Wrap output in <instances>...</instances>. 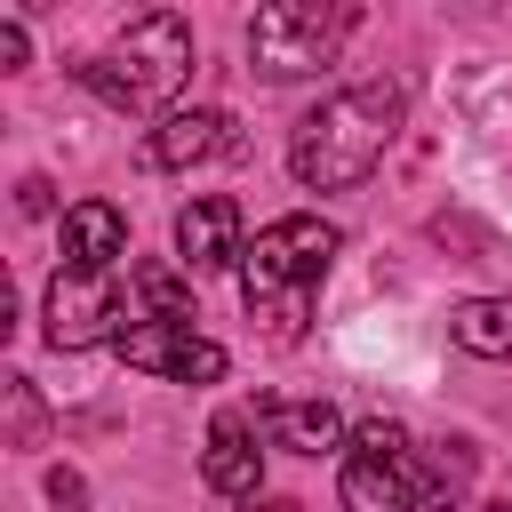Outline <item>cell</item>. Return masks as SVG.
I'll return each mask as SVG.
<instances>
[{
	"mask_svg": "<svg viewBox=\"0 0 512 512\" xmlns=\"http://www.w3.org/2000/svg\"><path fill=\"white\" fill-rule=\"evenodd\" d=\"M400 112H408V88L400 80H352V88H336L320 112L296 120V144H288L296 184H312V192L368 184L384 168L392 136H400Z\"/></svg>",
	"mask_w": 512,
	"mask_h": 512,
	"instance_id": "1",
	"label": "cell"
},
{
	"mask_svg": "<svg viewBox=\"0 0 512 512\" xmlns=\"http://www.w3.org/2000/svg\"><path fill=\"white\" fill-rule=\"evenodd\" d=\"M344 232L328 216H272L256 232V248H240V304L272 344H304L312 320V288L328 280Z\"/></svg>",
	"mask_w": 512,
	"mask_h": 512,
	"instance_id": "2",
	"label": "cell"
},
{
	"mask_svg": "<svg viewBox=\"0 0 512 512\" xmlns=\"http://www.w3.org/2000/svg\"><path fill=\"white\" fill-rule=\"evenodd\" d=\"M80 80H88L112 112H168V104L184 96V80H192V24L168 16V8H152V16H136V24L112 40V56L80 64Z\"/></svg>",
	"mask_w": 512,
	"mask_h": 512,
	"instance_id": "3",
	"label": "cell"
},
{
	"mask_svg": "<svg viewBox=\"0 0 512 512\" xmlns=\"http://www.w3.org/2000/svg\"><path fill=\"white\" fill-rule=\"evenodd\" d=\"M352 32V8H320V0H272L248 16V64L264 80H304L320 64H336Z\"/></svg>",
	"mask_w": 512,
	"mask_h": 512,
	"instance_id": "4",
	"label": "cell"
},
{
	"mask_svg": "<svg viewBox=\"0 0 512 512\" xmlns=\"http://www.w3.org/2000/svg\"><path fill=\"white\" fill-rule=\"evenodd\" d=\"M416 496H424V456L408 424L368 416L344 448V512H416Z\"/></svg>",
	"mask_w": 512,
	"mask_h": 512,
	"instance_id": "5",
	"label": "cell"
},
{
	"mask_svg": "<svg viewBox=\"0 0 512 512\" xmlns=\"http://www.w3.org/2000/svg\"><path fill=\"white\" fill-rule=\"evenodd\" d=\"M112 352L144 376H168V384H224V344L200 336L192 320H136L112 336Z\"/></svg>",
	"mask_w": 512,
	"mask_h": 512,
	"instance_id": "6",
	"label": "cell"
},
{
	"mask_svg": "<svg viewBox=\"0 0 512 512\" xmlns=\"http://www.w3.org/2000/svg\"><path fill=\"white\" fill-rule=\"evenodd\" d=\"M120 320V304H112V280L104 272H56L48 280V344L56 352H88V344H104V336H120L112 328Z\"/></svg>",
	"mask_w": 512,
	"mask_h": 512,
	"instance_id": "7",
	"label": "cell"
},
{
	"mask_svg": "<svg viewBox=\"0 0 512 512\" xmlns=\"http://www.w3.org/2000/svg\"><path fill=\"white\" fill-rule=\"evenodd\" d=\"M200 480L216 496H256L264 480V448H256V408H224L200 440Z\"/></svg>",
	"mask_w": 512,
	"mask_h": 512,
	"instance_id": "8",
	"label": "cell"
},
{
	"mask_svg": "<svg viewBox=\"0 0 512 512\" xmlns=\"http://www.w3.org/2000/svg\"><path fill=\"white\" fill-rule=\"evenodd\" d=\"M176 248H184L192 272H224V264H240V200L200 192V200L176 216Z\"/></svg>",
	"mask_w": 512,
	"mask_h": 512,
	"instance_id": "9",
	"label": "cell"
},
{
	"mask_svg": "<svg viewBox=\"0 0 512 512\" xmlns=\"http://www.w3.org/2000/svg\"><path fill=\"white\" fill-rule=\"evenodd\" d=\"M232 144V120L216 112V104H200V112H168L152 136H144V160L152 168H192V160H216Z\"/></svg>",
	"mask_w": 512,
	"mask_h": 512,
	"instance_id": "10",
	"label": "cell"
},
{
	"mask_svg": "<svg viewBox=\"0 0 512 512\" xmlns=\"http://www.w3.org/2000/svg\"><path fill=\"white\" fill-rule=\"evenodd\" d=\"M128 248V216L112 200H72L64 208V264L72 272H112Z\"/></svg>",
	"mask_w": 512,
	"mask_h": 512,
	"instance_id": "11",
	"label": "cell"
},
{
	"mask_svg": "<svg viewBox=\"0 0 512 512\" xmlns=\"http://www.w3.org/2000/svg\"><path fill=\"white\" fill-rule=\"evenodd\" d=\"M256 424H264L280 448H296V456H320V448L344 440V416H336L328 400H256Z\"/></svg>",
	"mask_w": 512,
	"mask_h": 512,
	"instance_id": "12",
	"label": "cell"
},
{
	"mask_svg": "<svg viewBox=\"0 0 512 512\" xmlns=\"http://www.w3.org/2000/svg\"><path fill=\"white\" fill-rule=\"evenodd\" d=\"M448 336L472 360H512V296H464L448 312Z\"/></svg>",
	"mask_w": 512,
	"mask_h": 512,
	"instance_id": "13",
	"label": "cell"
},
{
	"mask_svg": "<svg viewBox=\"0 0 512 512\" xmlns=\"http://www.w3.org/2000/svg\"><path fill=\"white\" fill-rule=\"evenodd\" d=\"M464 488H472V448H464V440H432V456H424V496L456 512Z\"/></svg>",
	"mask_w": 512,
	"mask_h": 512,
	"instance_id": "14",
	"label": "cell"
},
{
	"mask_svg": "<svg viewBox=\"0 0 512 512\" xmlns=\"http://www.w3.org/2000/svg\"><path fill=\"white\" fill-rule=\"evenodd\" d=\"M136 304L152 320H192V280L168 272V264H136Z\"/></svg>",
	"mask_w": 512,
	"mask_h": 512,
	"instance_id": "15",
	"label": "cell"
},
{
	"mask_svg": "<svg viewBox=\"0 0 512 512\" xmlns=\"http://www.w3.org/2000/svg\"><path fill=\"white\" fill-rule=\"evenodd\" d=\"M0 400H8V448H40L48 440V408H40L32 376H0Z\"/></svg>",
	"mask_w": 512,
	"mask_h": 512,
	"instance_id": "16",
	"label": "cell"
},
{
	"mask_svg": "<svg viewBox=\"0 0 512 512\" xmlns=\"http://www.w3.org/2000/svg\"><path fill=\"white\" fill-rule=\"evenodd\" d=\"M48 496H56L64 512H88V480H80V472H64V464L48 472Z\"/></svg>",
	"mask_w": 512,
	"mask_h": 512,
	"instance_id": "17",
	"label": "cell"
},
{
	"mask_svg": "<svg viewBox=\"0 0 512 512\" xmlns=\"http://www.w3.org/2000/svg\"><path fill=\"white\" fill-rule=\"evenodd\" d=\"M16 208H24V216H48V208H56L48 176H24V184H16Z\"/></svg>",
	"mask_w": 512,
	"mask_h": 512,
	"instance_id": "18",
	"label": "cell"
},
{
	"mask_svg": "<svg viewBox=\"0 0 512 512\" xmlns=\"http://www.w3.org/2000/svg\"><path fill=\"white\" fill-rule=\"evenodd\" d=\"M24 64V24H0V72Z\"/></svg>",
	"mask_w": 512,
	"mask_h": 512,
	"instance_id": "19",
	"label": "cell"
},
{
	"mask_svg": "<svg viewBox=\"0 0 512 512\" xmlns=\"http://www.w3.org/2000/svg\"><path fill=\"white\" fill-rule=\"evenodd\" d=\"M256 512H304V504H288V496H272V504H256Z\"/></svg>",
	"mask_w": 512,
	"mask_h": 512,
	"instance_id": "20",
	"label": "cell"
},
{
	"mask_svg": "<svg viewBox=\"0 0 512 512\" xmlns=\"http://www.w3.org/2000/svg\"><path fill=\"white\" fill-rule=\"evenodd\" d=\"M488 512H512V488H504V496H488Z\"/></svg>",
	"mask_w": 512,
	"mask_h": 512,
	"instance_id": "21",
	"label": "cell"
}]
</instances>
